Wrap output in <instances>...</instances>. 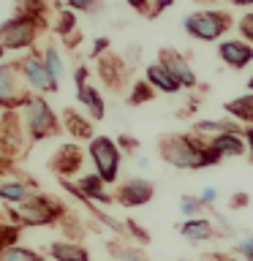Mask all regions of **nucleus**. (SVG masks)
Listing matches in <instances>:
<instances>
[{
  "instance_id": "5",
  "label": "nucleus",
  "mask_w": 253,
  "mask_h": 261,
  "mask_svg": "<svg viewBox=\"0 0 253 261\" xmlns=\"http://www.w3.org/2000/svg\"><path fill=\"white\" fill-rule=\"evenodd\" d=\"M60 215H63L60 204H55L44 193H36L28 204H22V207L16 212H11L8 218L19 220V223H24V226H46V223H52V220H57Z\"/></svg>"
},
{
  "instance_id": "32",
  "label": "nucleus",
  "mask_w": 253,
  "mask_h": 261,
  "mask_svg": "<svg viewBox=\"0 0 253 261\" xmlns=\"http://www.w3.org/2000/svg\"><path fill=\"white\" fill-rule=\"evenodd\" d=\"M199 201L204 204V207H212V204L218 201V188H215V185H207V188H201V193H199Z\"/></svg>"
},
{
  "instance_id": "16",
  "label": "nucleus",
  "mask_w": 253,
  "mask_h": 261,
  "mask_svg": "<svg viewBox=\"0 0 253 261\" xmlns=\"http://www.w3.org/2000/svg\"><path fill=\"white\" fill-rule=\"evenodd\" d=\"M49 163H52V169L57 171V174H71V171L82 163V150L77 144H63Z\"/></svg>"
},
{
  "instance_id": "30",
  "label": "nucleus",
  "mask_w": 253,
  "mask_h": 261,
  "mask_svg": "<svg viewBox=\"0 0 253 261\" xmlns=\"http://www.w3.org/2000/svg\"><path fill=\"white\" fill-rule=\"evenodd\" d=\"M234 253H240L242 258L253 261V234H245V237H240V240L234 242Z\"/></svg>"
},
{
  "instance_id": "15",
  "label": "nucleus",
  "mask_w": 253,
  "mask_h": 261,
  "mask_svg": "<svg viewBox=\"0 0 253 261\" xmlns=\"http://www.w3.org/2000/svg\"><path fill=\"white\" fill-rule=\"evenodd\" d=\"M125 68H128V65H122V60L117 55H106V57H101L98 73H101V79L106 82V85L117 90L122 85V79H125Z\"/></svg>"
},
{
  "instance_id": "29",
  "label": "nucleus",
  "mask_w": 253,
  "mask_h": 261,
  "mask_svg": "<svg viewBox=\"0 0 253 261\" xmlns=\"http://www.w3.org/2000/svg\"><path fill=\"white\" fill-rule=\"evenodd\" d=\"M55 28H57V33H60V36H71L73 28H77V16H73L71 11H63Z\"/></svg>"
},
{
  "instance_id": "10",
  "label": "nucleus",
  "mask_w": 253,
  "mask_h": 261,
  "mask_svg": "<svg viewBox=\"0 0 253 261\" xmlns=\"http://www.w3.org/2000/svg\"><path fill=\"white\" fill-rule=\"evenodd\" d=\"M158 63L171 73V79H174L180 87H185V90L196 87V73H193V68L188 65V60L180 52H174V49H163Z\"/></svg>"
},
{
  "instance_id": "37",
  "label": "nucleus",
  "mask_w": 253,
  "mask_h": 261,
  "mask_svg": "<svg viewBox=\"0 0 253 261\" xmlns=\"http://www.w3.org/2000/svg\"><path fill=\"white\" fill-rule=\"evenodd\" d=\"M245 139H248V150H250V161H253V128H245Z\"/></svg>"
},
{
  "instance_id": "12",
  "label": "nucleus",
  "mask_w": 253,
  "mask_h": 261,
  "mask_svg": "<svg viewBox=\"0 0 253 261\" xmlns=\"http://www.w3.org/2000/svg\"><path fill=\"white\" fill-rule=\"evenodd\" d=\"M193 134L196 136H204V142H212L218 136H226V134H234V136H245V128L240 125L237 120H199L193 125Z\"/></svg>"
},
{
  "instance_id": "26",
  "label": "nucleus",
  "mask_w": 253,
  "mask_h": 261,
  "mask_svg": "<svg viewBox=\"0 0 253 261\" xmlns=\"http://www.w3.org/2000/svg\"><path fill=\"white\" fill-rule=\"evenodd\" d=\"M180 212L193 220L204 212V204L199 201V196H183V199H180Z\"/></svg>"
},
{
  "instance_id": "8",
  "label": "nucleus",
  "mask_w": 253,
  "mask_h": 261,
  "mask_svg": "<svg viewBox=\"0 0 253 261\" xmlns=\"http://www.w3.org/2000/svg\"><path fill=\"white\" fill-rule=\"evenodd\" d=\"M16 65H19V71H22L24 82H28V87H33L36 93H57V87H60V85L49 76V71L44 65V57L30 55V57H24V60L16 63Z\"/></svg>"
},
{
  "instance_id": "31",
  "label": "nucleus",
  "mask_w": 253,
  "mask_h": 261,
  "mask_svg": "<svg viewBox=\"0 0 253 261\" xmlns=\"http://www.w3.org/2000/svg\"><path fill=\"white\" fill-rule=\"evenodd\" d=\"M131 8H136L139 14H144V16H150V19H153L155 14H161L163 8H166V3H155V6H147V3H139V0H131Z\"/></svg>"
},
{
  "instance_id": "41",
  "label": "nucleus",
  "mask_w": 253,
  "mask_h": 261,
  "mask_svg": "<svg viewBox=\"0 0 253 261\" xmlns=\"http://www.w3.org/2000/svg\"><path fill=\"white\" fill-rule=\"evenodd\" d=\"M3 52H6V49H3V46H0V55H3Z\"/></svg>"
},
{
  "instance_id": "28",
  "label": "nucleus",
  "mask_w": 253,
  "mask_h": 261,
  "mask_svg": "<svg viewBox=\"0 0 253 261\" xmlns=\"http://www.w3.org/2000/svg\"><path fill=\"white\" fill-rule=\"evenodd\" d=\"M150 98H153V85L150 82H136L134 90H131L128 101L131 103H144V101H150Z\"/></svg>"
},
{
  "instance_id": "23",
  "label": "nucleus",
  "mask_w": 253,
  "mask_h": 261,
  "mask_svg": "<svg viewBox=\"0 0 253 261\" xmlns=\"http://www.w3.org/2000/svg\"><path fill=\"white\" fill-rule=\"evenodd\" d=\"M63 125H65V130H71V134H77L79 139H90L93 142V128H90V122L82 117V114H77L73 109H65L63 112Z\"/></svg>"
},
{
  "instance_id": "27",
  "label": "nucleus",
  "mask_w": 253,
  "mask_h": 261,
  "mask_svg": "<svg viewBox=\"0 0 253 261\" xmlns=\"http://www.w3.org/2000/svg\"><path fill=\"white\" fill-rule=\"evenodd\" d=\"M109 253L117 261H147L136 248H125V245H109Z\"/></svg>"
},
{
  "instance_id": "24",
  "label": "nucleus",
  "mask_w": 253,
  "mask_h": 261,
  "mask_svg": "<svg viewBox=\"0 0 253 261\" xmlns=\"http://www.w3.org/2000/svg\"><path fill=\"white\" fill-rule=\"evenodd\" d=\"M41 57H44V65H46L49 76H52L57 85H60V79H63V73H65V65H63V57H60V52H57V46L49 44Z\"/></svg>"
},
{
  "instance_id": "40",
  "label": "nucleus",
  "mask_w": 253,
  "mask_h": 261,
  "mask_svg": "<svg viewBox=\"0 0 253 261\" xmlns=\"http://www.w3.org/2000/svg\"><path fill=\"white\" fill-rule=\"evenodd\" d=\"M248 87H250V93H253V76L248 79Z\"/></svg>"
},
{
  "instance_id": "38",
  "label": "nucleus",
  "mask_w": 253,
  "mask_h": 261,
  "mask_svg": "<svg viewBox=\"0 0 253 261\" xmlns=\"http://www.w3.org/2000/svg\"><path fill=\"white\" fill-rule=\"evenodd\" d=\"M120 147H128V150H131V147H136V142L131 136H120Z\"/></svg>"
},
{
  "instance_id": "22",
  "label": "nucleus",
  "mask_w": 253,
  "mask_h": 261,
  "mask_svg": "<svg viewBox=\"0 0 253 261\" xmlns=\"http://www.w3.org/2000/svg\"><path fill=\"white\" fill-rule=\"evenodd\" d=\"M77 93H79V103H85L95 120H104V98H101V93H98L93 85H87V82L79 85Z\"/></svg>"
},
{
  "instance_id": "11",
  "label": "nucleus",
  "mask_w": 253,
  "mask_h": 261,
  "mask_svg": "<svg viewBox=\"0 0 253 261\" xmlns=\"http://www.w3.org/2000/svg\"><path fill=\"white\" fill-rule=\"evenodd\" d=\"M218 55L229 68H245L253 60V46L245 44V41L229 38V41H220L218 44Z\"/></svg>"
},
{
  "instance_id": "1",
  "label": "nucleus",
  "mask_w": 253,
  "mask_h": 261,
  "mask_svg": "<svg viewBox=\"0 0 253 261\" xmlns=\"http://www.w3.org/2000/svg\"><path fill=\"white\" fill-rule=\"evenodd\" d=\"M161 158L177 169H204L220 161V155L207 142H199V136L169 134L158 142Z\"/></svg>"
},
{
  "instance_id": "14",
  "label": "nucleus",
  "mask_w": 253,
  "mask_h": 261,
  "mask_svg": "<svg viewBox=\"0 0 253 261\" xmlns=\"http://www.w3.org/2000/svg\"><path fill=\"white\" fill-rule=\"evenodd\" d=\"M33 182H24V179H6V182H0V199L8 201V204H16V207H22V204H28L33 199Z\"/></svg>"
},
{
  "instance_id": "25",
  "label": "nucleus",
  "mask_w": 253,
  "mask_h": 261,
  "mask_svg": "<svg viewBox=\"0 0 253 261\" xmlns=\"http://www.w3.org/2000/svg\"><path fill=\"white\" fill-rule=\"evenodd\" d=\"M0 261H41L36 250L22 248V245H6L0 248Z\"/></svg>"
},
{
  "instance_id": "17",
  "label": "nucleus",
  "mask_w": 253,
  "mask_h": 261,
  "mask_svg": "<svg viewBox=\"0 0 253 261\" xmlns=\"http://www.w3.org/2000/svg\"><path fill=\"white\" fill-rule=\"evenodd\" d=\"M177 231L183 234L188 242H204V240H210V237L215 234V228H212V223H210L207 218H193V220L180 223Z\"/></svg>"
},
{
  "instance_id": "39",
  "label": "nucleus",
  "mask_w": 253,
  "mask_h": 261,
  "mask_svg": "<svg viewBox=\"0 0 253 261\" xmlns=\"http://www.w3.org/2000/svg\"><path fill=\"white\" fill-rule=\"evenodd\" d=\"M147 166H150V158H144V155H142V158H139V169H147Z\"/></svg>"
},
{
  "instance_id": "20",
  "label": "nucleus",
  "mask_w": 253,
  "mask_h": 261,
  "mask_svg": "<svg viewBox=\"0 0 253 261\" xmlns=\"http://www.w3.org/2000/svg\"><path fill=\"white\" fill-rule=\"evenodd\" d=\"M223 109H226L229 117H234L237 122H245V125L253 128V93L240 95V98H234V101H229Z\"/></svg>"
},
{
  "instance_id": "9",
  "label": "nucleus",
  "mask_w": 253,
  "mask_h": 261,
  "mask_svg": "<svg viewBox=\"0 0 253 261\" xmlns=\"http://www.w3.org/2000/svg\"><path fill=\"white\" fill-rule=\"evenodd\" d=\"M153 193H155V185L150 182V179L131 177L117 188V201L122 204V207H142V204H147L153 199Z\"/></svg>"
},
{
  "instance_id": "21",
  "label": "nucleus",
  "mask_w": 253,
  "mask_h": 261,
  "mask_svg": "<svg viewBox=\"0 0 253 261\" xmlns=\"http://www.w3.org/2000/svg\"><path fill=\"white\" fill-rule=\"evenodd\" d=\"M210 147L215 150L220 158H240V155H245V142H242V136H234V134H226V136H218V139H212Z\"/></svg>"
},
{
  "instance_id": "6",
  "label": "nucleus",
  "mask_w": 253,
  "mask_h": 261,
  "mask_svg": "<svg viewBox=\"0 0 253 261\" xmlns=\"http://www.w3.org/2000/svg\"><path fill=\"white\" fill-rule=\"evenodd\" d=\"M90 158L95 163V171L104 182H114L120 171V144H114L109 136H95L90 142Z\"/></svg>"
},
{
  "instance_id": "36",
  "label": "nucleus",
  "mask_w": 253,
  "mask_h": 261,
  "mask_svg": "<svg viewBox=\"0 0 253 261\" xmlns=\"http://www.w3.org/2000/svg\"><path fill=\"white\" fill-rule=\"evenodd\" d=\"M242 204H248V196H245V193H234L232 207H242Z\"/></svg>"
},
{
  "instance_id": "19",
  "label": "nucleus",
  "mask_w": 253,
  "mask_h": 261,
  "mask_svg": "<svg viewBox=\"0 0 253 261\" xmlns=\"http://www.w3.org/2000/svg\"><path fill=\"white\" fill-rule=\"evenodd\" d=\"M49 256L55 261H90L87 250L79 242H52L49 245Z\"/></svg>"
},
{
  "instance_id": "4",
  "label": "nucleus",
  "mask_w": 253,
  "mask_h": 261,
  "mask_svg": "<svg viewBox=\"0 0 253 261\" xmlns=\"http://www.w3.org/2000/svg\"><path fill=\"white\" fill-rule=\"evenodd\" d=\"M229 24H232V19H229V14L223 11H196L191 16H185L183 28L188 36L199 38V41H218L223 33L229 30Z\"/></svg>"
},
{
  "instance_id": "18",
  "label": "nucleus",
  "mask_w": 253,
  "mask_h": 261,
  "mask_svg": "<svg viewBox=\"0 0 253 261\" xmlns=\"http://www.w3.org/2000/svg\"><path fill=\"white\" fill-rule=\"evenodd\" d=\"M147 82L155 87V90H161V93H166V95H174L180 93V85L174 79H171V73L163 68L161 63H153V65H147Z\"/></svg>"
},
{
  "instance_id": "13",
  "label": "nucleus",
  "mask_w": 253,
  "mask_h": 261,
  "mask_svg": "<svg viewBox=\"0 0 253 261\" xmlns=\"http://www.w3.org/2000/svg\"><path fill=\"white\" fill-rule=\"evenodd\" d=\"M104 179L98 177V174H85L77 182V191H79V196L77 199H87V201H101V204H109V201H114V196L112 193H106L104 191Z\"/></svg>"
},
{
  "instance_id": "2",
  "label": "nucleus",
  "mask_w": 253,
  "mask_h": 261,
  "mask_svg": "<svg viewBox=\"0 0 253 261\" xmlns=\"http://www.w3.org/2000/svg\"><path fill=\"white\" fill-rule=\"evenodd\" d=\"M33 11H38V8L22 6L19 16H14V19L0 24V46H3L6 52L8 49H28V46H33L38 22H41V19L33 16Z\"/></svg>"
},
{
  "instance_id": "3",
  "label": "nucleus",
  "mask_w": 253,
  "mask_h": 261,
  "mask_svg": "<svg viewBox=\"0 0 253 261\" xmlns=\"http://www.w3.org/2000/svg\"><path fill=\"white\" fill-rule=\"evenodd\" d=\"M22 122H24V130H28L30 142H41V139L55 136L57 130H60V125H57L52 109H49V103H46L41 95H33L30 101L24 103Z\"/></svg>"
},
{
  "instance_id": "34",
  "label": "nucleus",
  "mask_w": 253,
  "mask_h": 261,
  "mask_svg": "<svg viewBox=\"0 0 253 261\" xmlns=\"http://www.w3.org/2000/svg\"><path fill=\"white\" fill-rule=\"evenodd\" d=\"M106 49H109V38H95V41H93V57L101 55V52H106Z\"/></svg>"
},
{
  "instance_id": "33",
  "label": "nucleus",
  "mask_w": 253,
  "mask_h": 261,
  "mask_svg": "<svg viewBox=\"0 0 253 261\" xmlns=\"http://www.w3.org/2000/svg\"><path fill=\"white\" fill-rule=\"evenodd\" d=\"M240 33L248 41H253V14H245L242 19H240Z\"/></svg>"
},
{
  "instance_id": "7",
  "label": "nucleus",
  "mask_w": 253,
  "mask_h": 261,
  "mask_svg": "<svg viewBox=\"0 0 253 261\" xmlns=\"http://www.w3.org/2000/svg\"><path fill=\"white\" fill-rule=\"evenodd\" d=\"M19 73L14 65L8 63H0V106H6V109H24V103L30 101V93L19 85Z\"/></svg>"
},
{
  "instance_id": "35",
  "label": "nucleus",
  "mask_w": 253,
  "mask_h": 261,
  "mask_svg": "<svg viewBox=\"0 0 253 261\" xmlns=\"http://www.w3.org/2000/svg\"><path fill=\"white\" fill-rule=\"evenodd\" d=\"M128 228H131V231H134V234L139 237V242H147V240H150V237H147V231H144V228H142V226H136L134 220H128Z\"/></svg>"
}]
</instances>
